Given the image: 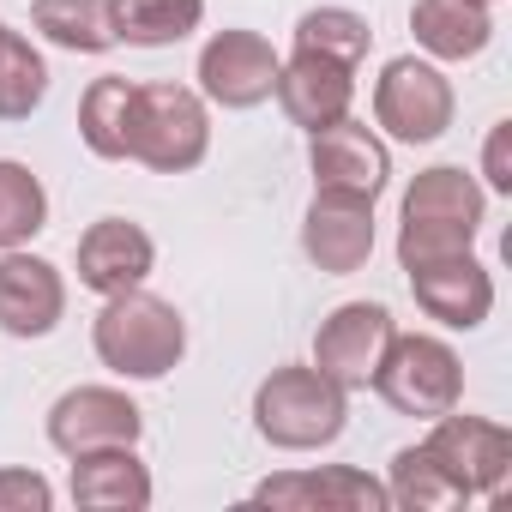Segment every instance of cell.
Masks as SVG:
<instances>
[{
    "label": "cell",
    "mask_w": 512,
    "mask_h": 512,
    "mask_svg": "<svg viewBox=\"0 0 512 512\" xmlns=\"http://www.w3.org/2000/svg\"><path fill=\"white\" fill-rule=\"evenodd\" d=\"M91 350L115 380H163L187 356V320L175 302H163L139 284V290L103 296V308L91 320Z\"/></svg>",
    "instance_id": "6da1fadb"
},
{
    "label": "cell",
    "mask_w": 512,
    "mask_h": 512,
    "mask_svg": "<svg viewBox=\"0 0 512 512\" xmlns=\"http://www.w3.org/2000/svg\"><path fill=\"white\" fill-rule=\"evenodd\" d=\"M350 428V392L314 362H284L253 386V434L278 452H320Z\"/></svg>",
    "instance_id": "7a4b0ae2"
},
{
    "label": "cell",
    "mask_w": 512,
    "mask_h": 512,
    "mask_svg": "<svg viewBox=\"0 0 512 512\" xmlns=\"http://www.w3.org/2000/svg\"><path fill=\"white\" fill-rule=\"evenodd\" d=\"M211 151V103L193 85H139L133 97V145L127 163H145L151 175H187Z\"/></svg>",
    "instance_id": "3957f363"
},
{
    "label": "cell",
    "mask_w": 512,
    "mask_h": 512,
    "mask_svg": "<svg viewBox=\"0 0 512 512\" xmlns=\"http://www.w3.org/2000/svg\"><path fill=\"white\" fill-rule=\"evenodd\" d=\"M368 386L398 416L434 422V416L458 410V398H464V362L434 332H392V344H386V356H380V368H374Z\"/></svg>",
    "instance_id": "277c9868"
},
{
    "label": "cell",
    "mask_w": 512,
    "mask_h": 512,
    "mask_svg": "<svg viewBox=\"0 0 512 512\" xmlns=\"http://www.w3.org/2000/svg\"><path fill=\"white\" fill-rule=\"evenodd\" d=\"M458 115V91L452 79L422 61V55H398L380 67L374 79V127L398 145H434Z\"/></svg>",
    "instance_id": "5b68a950"
},
{
    "label": "cell",
    "mask_w": 512,
    "mask_h": 512,
    "mask_svg": "<svg viewBox=\"0 0 512 512\" xmlns=\"http://www.w3.org/2000/svg\"><path fill=\"white\" fill-rule=\"evenodd\" d=\"M278 61H284V55H278L260 31L229 25V31H211V37H205L193 79H199V97L217 103V109H260V103H272Z\"/></svg>",
    "instance_id": "8992f818"
},
{
    "label": "cell",
    "mask_w": 512,
    "mask_h": 512,
    "mask_svg": "<svg viewBox=\"0 0 512 512\" xmlns=\"http://www.w3.org/2000/svg\"><path fill=\"white\" fill-rule=\"evenodd\" d=\"M422 446L434 452V464L452 476V488L464 500H494L500 482H506V470H512V434L500 422H488V416L446 410V416L428 422V440Z\"/></svg>",
    "instance_id": "52a82bcc"
},
{
    "label": "cell",
    "mask_w": 512,
    "mask_h": 512,
    "mask_svg": "<svg viewBox=\"0 0 512 512\" xmlns=\"http://www.w3.org/2000/svg\"><path fill=\"white\" fill-rule=\"evenodd\" d=\"M49 446L61 458H79V452H103V446H139L145 434V410L121 392V386H73L49 404V422H43Z\"/></svg>",
    "instance_id": "ba28073f"
},
{
    "label": "cell",
    "mask_w": 512,
    "mask_h": 512,
    "mask_svg": "<svg viewBox=\"0 0 512 512\" xmlns=\"http://www.w3.org/2000/svg\"><path fill=\"white\" fill-rule=\"evenodd\" d=\"M392 332H398V320H392L386 302H344L314 332V368L326 380H338L344 392H368V380H374Z\"/></svg>",
    "instance_id": "9c48e42d"
},
{
    "label": "cell",
    "mask_w": 512,
    "mask_h": 512,
    "mask_svg": "<svg viewBox=\"0 0 512 512\" xmlns=\"http://www.w3.org/2000/svg\"><path fill=\"white\" fill-rule=\"evenodd\" d=\"M308 169H314V187H326V193L380 199L392 187V145L368 121L344 115L320 133H308Z\"/></svg>",
    "instance_id": "30bf717a"
},
{
    "label": "cell",
    "mask_w": 512,
    "mask_h": 512,
    "mask_svg": "<svg viewBox=\"0 0 512 512\" xmlns=\"http://www.w3.org/2000/svg\"><path fill=\"white\" fill-rule=\"evenodd\" d=\"M302 253L326 278H350L374 260V199L356 193H326L314 187V205L302 217Z\"/></svg>",
    "instance_id": "8fae6325"
},
{
    "label": "cell",
    "mask_w": 512,
    "mask_h": 512,
    "mask_svg": "<svg viewBox=\"0 0 512 512\" xmlns=\"http://www.w3.org/2000/svg\"><path fill=\"white\" fill-rule=\"evenodd\" d=\"M67 314V278L43 253L7 247L0 253V332L7 338H49Z\"/></svg>",
    "instance_id": "7c38bea8"
},
{
    "label": "cell",
    "mask_w": 512,
    "mask_h": 512,
    "mask_svg": "<svg viewBox=\"0 0 512 512\" xmlns=\"http://www.w3.org/2000/svg\"><path fill=\"white\" fill-rule=\"evenodd\" d=\"M151 272H157V241H151L145 223H133V217H97L79 235V284L91 296L139 290Z\"/></svg>",
    "instance_id": "4fadbf2b"
},
{
    "label": "cell",
    "mask_w": 512,
    "mask_h": 512,
    "mask_svg": "<svg viewBox=\"0 0 512 512\" xmlns=\"http://www.w3.org/2000/svg\"><path fill=\"white\" fill-rule=\"evenodd\" d=\"M404 278H410L416 308H422L434 326H446V332H476V326L494 314V272L476 260V253L416 266V272H404Z\"/></svg>",
    "instance_id": "5bb4252c"
},
{
    "label": "cell",
    "mask_w": 512,
    "mask_h": 512,
    "mask_svg": "<svg viewBox=\"0 0 512 512\" xmlns=\"http://www.w3.org/2000/svg\"><path fill=\"white\" fill-rule=\"evenodd\" d=\"M260 506H284V512H386V482L350 464H326V470H284L253 488Z\"/></svg>",
    "instance_id": "9a60e30c"
},
{
    "label": "cell",
    "mask_w": 512,
    "mask_h": 512,
    "mask_svg": "<svg viewBox=\"0 0 512 512\" xmlns=\"http://www.w3.org/2000/svg\"><path fill=\"white\" fill-rule=\"evenodd\" d=\"M272 97H278V109L290 115V127L320 133V127H332V121L350 115V103H356V67L326 61V55H302V49H296L290 61H278Z\"/></svg>",
    "instance_id": "2e32d148"
},
{
    "label": "cell",
    "mask_w": 512,
    "mask_h": 512,
    "mask_svg": "<svg viewBox=\"0 0 512 512\" xmlns=\"http://www.w3.org/2000/svg\"><path fill=\"white\" fill-rule=\"evenodd\" d=\"M67 494L85 512H145L157 482L139 458V446H103V452H79L67 470Z\"/></svg>",
    "instance_id": "e0dca14e"
},
{
    "label": "cell",
    "mask_w": 512,
    "mask_h": 512,
    "mask_svg": "<svg viewBox=\"0 0 512 512\" xmlns=\"http://www.w3.org/2000/svg\"><path fill=\"white\" fill-rule=\"evenodd\" d=\"M410 31L428 61H476L494 43V13L482 0H416Z\"/></svg>",
    "instance_id": "ac0fdd59"
},
{
    "label": "cell",
    "mask_w": 512,
    "mask_h": 512,
    "mask_svg": "<svg viewBox=\"0 0 512 512\" xmlns=\"http://www.w3.org/2000/svg\"><path fill=\"white\" fill-rule=\"evenodd\" d=\"M133 97H139V85L121 79V73H103V79L85 85V97H79V139H85L91 157L127 163V145H133Z\"/></svg>",
    "instance_id": "d6986e66"
},
{
    "label": "cell",
    "mask_w": 512,
    "mask_h": 512,
    "mask_svg": "<svg viewBox=\"0 0 512 512\" xmlns=\"http://www.w3.org/2000/svg\"><path fill=\"white\" fill-rule=\"evenodd\" d=\"M488 211V187L464 169V163H434L404 187V217H434V223H470L482 229Z\"/></svg>",
    "instance_id": "ffe728a7"
},
{
    "label": "cell",
    "mask_w": 512,
    "mask_h": 512,
    "mask_svg": "<svg viewBox=\"0 0 512 512\" xmlns=\"http://www.w3.org/2000/svg\"><path fill=\"white\" fill-rule=\"evenodd\" d=\"M109 25L127 49H175L205 25V0H109Z\"/></svg>",
    "instance_id": "44dd1931"
},
{
    "label": "cell",
    "mask_w": 512,
    "mask_h": 512,
    "mask_svg": "<svg viewBox=\"0 0 512 512\" xmlns=\"http://www.w3.org/2000/svg\"><path fill=\"white\" fill-rule=\"evenodd\" d=\"M31 25L43 31V43L67 49V55H109L115 49L109 0H31Z\"/></svg>",
    "instance_id": "7402d4cb"
},
{
    "label": "cell",
    "mask_w": 512,
    "mask_h": 512,
    "mask_svg": "<svg viewBox=\"0 0 512 512\" xmlns=\"http://www.w3.org/2000/svg\"><path fill=\"white\" fill-rule=\"evenodd\" d=\"M49 97V61L31 37L0 25V121H31Z\"/></svg>",
    "instance_id": "603a6c76"
},
{
    "label": "cell",
    "mask_w": 512,
    "mask_h": 512,
    "mask_svg": "<svg viewBox=\"0 0 512 512\" xmlns=\"http://www.w3.org/2000/svg\"><path fill=\"white\" fill-rule=\"evenodd\" d=\"M386 500L392 506H404V512H440V506H464V494L452 488V476L434 464V452L416 440V446H404L398 458H392V470H386Z\"/></svg>",
    "instance_id": "cb8c5ba5"
},
{
    "label": "cell",
    "mask_w": 512,
    "mask_h": 512,
    "mask_svg": "<svg viewBox=\"0 0 512 512\" xmlns=\"http://www.w3.org/2000/svg\"><path fill=\"white\" fill-rule=\"evenodd\" d=\"M49 229V187L13 163V157H0V253L7 247H25L31 235Z\"/></svg>",
    "instance_id": "d4e9b609"
},
{
    "label": "cell",
    "mask_w": 512,
    "mask_h": 512,
    "mask_svg": "<svg viewBox=\"0 0 512 512\" xmlns=\"http://www.w3.org/2000/svg\"><path fill=\"white\" fill-rule=\"evenodd\" d=\"M368 43H374L368 19H362V13H350V7H314V13H302V19H296V49H302V55H326V61L362 67Z\"/></svg>",
    "instance_id": "484cf974"
},
{
    "label": "cell",
    "mask_w": 512,
    "mask_h": 512,
    "mask_svg": "<svg viewBox=\"0 0 512 512\" xmlns=\"http://www.w3.org/2000/svg\"><path fill=\"white\" fill-rule=\"evenodd\" d=\"M458 253H476V229L470 223H434V217H404L398 223V266H434V260H458Z\"/></svg>",
    "instance_id": "4316f807"
},
{
    "label": "cell",
    "mask_w": 512,
    "mask_h": 512,
    "mask_svg": "<svg viewBox=\"0 0 512 512\" xmlns=\"http://www.w3.org/2000/svg\"><path fill=\"white\" fill-rule=\"evenodd\" d=\"M49 506H55V482L43 470H25V464L0 470V512H49Z\"/></svg>",
    "instance_id": "83f0119b"
},
{
    "label": "cell",
    "mask_w": 512,
    "mask_h": 512,
    "mask_svg": "<svg viewBox=\"0 0 512 512\" xmlns=\"http://www.w3.org/2000/svg\"><path fill=\"white\" fill-rule=\"evenodd\" d=\"M482 187L512 193V121H494L482 139Z\"/></svg>",
    "instance_id": "f1b7e54d"
},
{
    "label": "cell",
    "mask_w": 512,
    "mask_h": 512,
    "mask_svg": "<svg viewBox=\"0 0 512 512\" xmlns=\"http://www.w3.org/2000/svg\"><path fill=\"white\" fill-rule=\"evenodd\" d=\"M482 7H500V0H482Z\"/></svg>",
    "instance_id": "f546056e"
}]
</instances>
